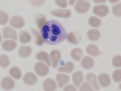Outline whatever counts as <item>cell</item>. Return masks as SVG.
Wrapping results in <instances>:
<instances>
[{
  "mask_svg": "<svg viewBox=\"0 0 121 91\" xmlns=\"http://www.w3.org/2000/svg\"><path fill=\"white\" fill-rule=\"evenodd\" d=\"M15 84L14 81L8 77L3 78L1 82V85L2 88L7 90L12 89L14 87Z\"/></svg>",
  "mask_w": 121,
  "mask_h": 91,
  "instance_id": "ba28073f",
  "label": "cell"
},
{
  "mask_svg": "<svg viewBox=\"0 0 121 91\" xmlns=\"http://www.w3.org/2000/svg\"><path fill=\"white\" fill-rule=\"evenodd\" d=\"M75 0H69V4L70 5H72L74 4V3L75 2Z\"/></svg>",
  "mask_w": 121,
  "mask_h": 91,
  "instance_id": "74e56055",
  "label": "cell"
},
{
  "mask_svg": "<svg viewBox=\"0 0 121 91\" xmlns=\"http://www.w3.org/2000/svg\"><path fill=\"white\" fill-rule=\"evenodd\" d=\"M90 3L84 0H78L75 6V9L78 12L80 13H84L89 10Z\"/></svg>",
  "mask_w": 121,
  "mask_h": 91,
  "instance_id": "3957f363",
  "label": "cell"
},
{
  "mask_svg": "<svg viewBox=\"0 0 121 91\" xmlns=\"http://www.w3.org/2000/svg\"><path fill=\"white\" fill-rule=\"evenodd\" d=\"M95 15L100 17L106 16L109 12V9L105 5H102L95 6L93 10Z\"/></svg>",
  "mask_w": 121,
  "mask_h": 91,
  "instance_id": "277c9868",
  "label": "cell"
},
{
  "mask_svg": "<svg viewBox=\"0 0 121 91\" xmlns=\"http://www.w3.org/2000/svg\"><path fill=\"white\" fill-rule=\"evenodd\" d=\"M112 64L116 67H120L121 66V57L120 55L115 56L113 58Z\"/></svg>",
  "mask_w": 121,
  "mask_h": 91,
  "instance_id": "d6a6232c",
  "label": "cell"
},
{
  "mask_svg": "<svg viewBox=\"0 0 121 91\" xmlns=\"http://www.w3.org/2000/svg\"><path fill=\"white\" fill-rule=\"evenodd\" d=\"M86 81L90 82L94 87L95 90H98L100 87L97 82L96 77L95 75L92 73H90L86 77Z\"/></svg>",
  "mask_w": 121,
  "mask_h": 91,
  "instance_id": "ffe728a7",
  "label": "cell"
},
{
  "mask_svg": "<svg viewBox=\"0 0 121 91\" xmlns=\"http://www.w3.org/2000/svg\"><path fill=\"white\" fill-rule=\"evenodd\" d=\"M10 64L9 59L7 56L5 54L1 55L0 57V64L3 68H5L8 66Z\"/></svg>",
  "mask_w": 121,
  "mask_h": 91,
  "instance_id": "f546056e",
  "label": "cell"
},
{
  "mask_svg": "<svg viewBox=\"0 0 121 91\" xmlns=\"http://www.w3.org/2000/svg\"><path fill=\"white\" fill-rule=\"evenodd\" d=\"M36 58L38 60L42 61L45 62L49 66H51L49 55L46 52H41L37 54Z\"/></svg>",
  "mask_w": 121,
  "mask_h": 91,
  "instance_id": "7402d4cb",
  "label": "cell"
},
{
  "mask_svg": "<svg viewBox=\"0 0 121 91\" xmlns=\"http://www.w3.org/2000/svg\"><path fill=\"white\" fill-rule=\"evenodd\" d=\"M3 34L4 39L11 38L15 41L17 40V35L16 31L9 27L7 26L4 28Z\"/></svg>",
  "mask_w": 121,
  "mask_h": 91,
  "instance_id": "5b68a950",
  "label": "cell"
},
{
  "mask_svg": "<svg viewBox=\"0 0 121 91\" xmlns=\"http://www.w3.org/2000/svg\"><path fill=\"white\" fill-rule=\"evenodd\" d=\"M31 37L27 31H21L19 34V40L21 43L25 44L28 43L31 40Z\"/></svg>",
  "mask_w": 121,
  "mask_h": 91,
  "instance_id": "d4e9b609",
  "label": "cell"
},
{
  "mask_svg": "<svg viewBox=\"0 0 121 91\" xmlns=\"http://www.w3.org/2000/svg\"><path fill=\"white\" fill-rule=\"evenodd\" d=\"M16 47V43L15 41L12 40L5 41L2 44L3 49L7 51H11L14 50Z\"/></svg>",
  "mask_w": 121,
  "mask_h": 91,
  "instance_id": "ac0fdd59",
  "label": "cell"
},
{
  "mask_svg": "<svg viewBox=\"0 0 121 91\" xmlns=\"http://www.w3.org/2000/svg\"><path fill=\"white\" fill-rule=\"evenodd\" d=\"M112 78L114 81L119 82L121 81V70H117L114 72L112 74Z\"/></svg>",
  "mask_w": 121,
  "mask_h": 91,
  "instance_id": "1f68e13d",
  "label": "cell"
},
{
  "mask_svg": "<svg viewBox=\"0 0 121 91\" xmlns=\"http://www.w3.org/2000/svg\"><path fill=\"white\" fill-rule=\"evenodd\" d=\"M32 53L31 47L28 46H22L18 51V53L20 57L23 58L28 57Z\"/></svg>",
  "mask_w": 121,
  "mask_h": 91,
  "instance_id": "603a6c76",
  "label": "cell"
},
{
  "mask_svg": "<svg viewBox=\"0 0 121 91\" xmlns=\"http://www.w3.org/2000/svg\"><path fill=\"white\" fill-rule=\"evenodd\" d=\"M10 25L16 29H20L25 24L23 19L18 16H15L11 19L10 21Z\"/></svg>",
  "mask_w": 121,
  "mask_h": 91,
  "instance_id": "8992f818",
  "label": "cell"
},
{
  "mask_svg": "<svg viewBox=\"0 0 121 91\" xmlns=\"http://www.w3.org/2000/svg\"><path fill=\"white\" fill-rule=\"evenodd\" d=\"M43 87L44 90L45 91H54L57 89V86L53 79H49L44 81Z\"/></svg>",
  "mask_w": 121,
  "mask_h": 91,
  "instance_id": "30bf717a",
  "label": "cell"
},
{
  "mask_svg": "<svg viewBox=\"0 0 121 91\" xmlns=\"http://www.w3.org/2000/svg\"><path fill=\"white\" fill-rule=\"evenodd\" d=\"M35 70L38 75L43 76L46 75L49 71L48 66L43 62H38L34 67Z\"/></svg>",
  "mask_w": 121,
  "mask_h": 91,
  "instance_id": "7a4b0ae2",
  "label": "cell"
},
{
  "mask_svg": "<svg viewBox=\"0 0 121 91\" xmlns=\"http://www.w3.org/2000/svg\"><path fill=\"white\" fill-rule=\"evenodd\" d=\"M55 2L59 6L62 8H66L67 4L66 0H55Z\"/></svg>",
  "mask_w": 121,
  "mask_h": 91,
  "instance_id": "d590c367",
  "label": "cell"
},
{
  "mask_svg": "<svg viewBox=\"0 0 121 91\" xmlns=\"http://www.w3.org/2000/svg\"><path fill=\"white\" fill-rule=\"evenodd\" d=\"M74 68V65L73 62H67L64 66L59 68L58 70L60 72L69 73L73 71Z\"/></svg>",
  "mask_w": 121,
  "mask_h": 91,
  "instance_id": "484cf974",
  "label": "cell"
},
{
  "mask_svg": "<svg viewBox=\"0 0 121 91\" xmlns=\"http://www.w3.org/2000/svg\"><path fill=\"white\" fill-rule=\"evenodd\" d=\"M23 81L26 84L29 85H34L37 82V78L36 76L31 72L26 73L23 77Z\"/></svg>",
  "mask_w": 121,
  "mask_h": 91,
  "instance_id": "52a82bcc",
  "label": "cell"
},
{
  "mask_svg": "<svg viewBox=\"0 0 121 91\" xmlns=\"http://www.w3.org/2000/svg\"><path fill=\"white\" fill-rule=\"evenodd\" d=\"M64 91H76L77 90L74 86L71 85H68L65 87Z\"/></svg>",
  "mask_w": 121,
  "mask_h": 91,
  "instance_id": "8d00e7d4",
  "label": "cell"
},
{
  "mask_svg": "<svg viewBox=\"0 0 121 91\" xmlns=\"http://www.w3.org/2000/svg\"><path fill=\"white\" fill-rule=\"evenodd\" d=\"M40 33L44 42L50 45H56L61 43L66 39L67 36L63 25L56 20L47 22Z\"/></svg>",
  "mask_w": 121,
  "mask_h": 91,
  "instance_id": "6da1fadb",
  "label": "cell"
},
{
  "mask_svg": "<svg viewBox=\"0 0 121 91\" xmlns=\"http://www.w3.org/2000/svg\"><path fill=\"white\" fill-rule=\"evenodd\" d=\"M88 22L90 25L95 28L99 27L101 24V20L95 16H92L90 17Z\"/></svg>",
  "mask_w": 121,
  "mask_h": 91,
  "instance_id": "f1b7e54d",
  "label": "cell"
},
{
  "mask_svg": "<svg viewBox=\"0 0 121 91\" xmlns=\"http://www.w3.org/2000/svg\"><path fill=\"white\" fill-rule=\"evenodd\" d=\"M35 18L38 28L39 29H41L46 22V17L41 14H37L35 15Z\"/></svg>",
  "mask_w": 121,
  "mask_h": 91,
  "instance_id": "d6986e66",
  "label": "cell"
},
{
  "mask_svg": "<svg viewBox=\"0 0 121 91\" xmlns=\"http://www.w3.org/2000/svg\"><path fill=\"white\" fill-rule=\"evenodd\" d=\"M86 51L88 54L94 57H97L99 53V48L94 44L89 45L86 48Z\"/></svg>",
  "mask_w": 121,
  "mask_h": 91,
  "instance_id": "44dd1931",
  "label": "cell"
},
{
  "mask_svg": "<svg viewBox=\"0 0 121 91\" xmlns=\"http://www.w3.org/2000/svg\"><path fill=\"white\" fill-rule=\"evenodd\" d=\"M51 12L55 16L65 18H68L71 15L70 10L68 9L58 10L51 11Z\"/></svg>",
  "mask_w": 121,
  "mask_h": 91,
  "instance_id": "9a60e30c",
  "label": "cell"
},
{
  "mask_svg": "<svg viewBox=\"0 0 121 91\" xmlns=\"http://www.w3.org/2000/svg\"><path fill=\"white\" fill-rule=\"evenodd\" d=\"M51 61L52 67L56 68L58 64L59 61L61 58V54L59 50H54L52 51L50 54Z\"/></svg>",
  "mask_w": 121,
  "mask_h": 91,
  "instance_id": "9c48e42d",
  "label": "cell"
},
{
  "mask_svg": "<svg viewBox=\"0 0 121 91\" xmlns=\"http://www.w3.org/2000/svg\"><path fill=\"white\" fill-rule=\"evenodd\" d=\"M83 55V53L80 49H74L71 52V57L75 60L79 61L80 60Z\"/></svg>",
  "mask_w": 121,
  "mask_h": 91,
  "instance_id": "4316f807",
  "label": "cell"
},
{
  "mask_svg": "<svg viewBox=\"0 0 121 91\" xmlns=\"http://www.w3.org/2000/svg\"><path fill=\"white\" fill-rule=\"evenodd\" d=\"M81 39L80 35L74 31L69 33L67 37V40L69 42L74 44H78L80 41Z\"/></svg>",
  "mask_w": 121,
  "mask_h": 91,
  "instance_id": "5bb4252c",
  "label": "cell"
},
{
  "mask_svg": "<svg viewBox=\"0 0 121 91\" xmlns=\"http://www.w3.org/2000/svg\"><path fill=\"white\" fill-rule=\"evenodd\" d=\"M9 74L11 76L16 79H18L21 78L22 73L18 68L13 67L10 69Z\"/></svg>",
  "mask_w": 121,
  "mask_h": 91,
  "instance_id": "83f0119b",
  "label": "cell"
},
{
  "mask_svg": "<svg viewBox=\"0 0 121 91\" xmlns=\"http://www.w3.org/2000/svg\"><path fill=\"white\" fill-rule=\"evenodd\" d=\"M31 31L36 44L39 46H41L43 45L44 43L43 40L38 31L34 28H32Z\"/></svg>",
  "mask_w": 121,
  "mask_h": 91,
  "instance_id": "e0dca14e",
  "label": "cell"
},
{
  "mask_svg": "<svg viewBox=\"0 0 121 91\" xmlns=\"http://www.w3.org/2000/svg\"><path fill=\"white\" fill-rule=\"evenodd\" d=\"M79 91H94L92 87L89 83L86 82L82 85Z\"/></svg>",
  "mask_w": 121,
  "mask_h": 91,
  "instance_id": "e575fe53",
  "label": "cell"
},
{
  "mask_svg": "<svg viewBox=\"0 0 121 91\" xmlns=\"http://www.w3.org/2000/svg\"><path fill=\"white\" fill-rule=\"evenodd\" d=\"M98 80L100 86L103 87L108 86L111 83L109 76L105 73H102L98 76Z\"/></svg>",
  "mask_w": 121,
  "mask_h": 91,
  "instance_id": "8fae6325",
  "label": "cell"
},
{
  "mask_svg": "<svg viewBox=\"0 0 121 91\" xmlns=\"http://www.w3.org/2000/svg\"><path fill=\"white\" fill-rule=\"evenodd\" d=\"M94 62L93 59L91 57L87 56L82 59L81 64L83 68L86 69L91 68L94 66Z\"/></svg>",
  "mask_w": 121,
  "mask_h": 91,
  "instance_id": "2e32d148",
  "label": "cell"
},
{
  "mask_svg": "<svg viewBox=\"0 0 121 91\" xmlns=\"http://www.w3.org/2000/svg\"><path fill=\"white\" fill-rule=\"evenodd\" d=\"M9 16L7 14L3 11L0 12V23L1 25H4L8 22Z\"/></svg>",
  "mask_w": 121,
  "mask_h": 91,
  "instance_id": "4dcf8cb0",
  "label": "cell"
},
{
  "mask_svg": "<svg viewBox=\"0 0 121 91\" xmlns=\"http://www.w3.org/2000/svg\"><path fill=\"white\" fill-rule=\"evenodd\" d=\"M72 80L78 89L84 80V77L82 71L75 72L72 75Z\"/></svg>",
  "mask_w": 121,
  "mask_h": 91,
  "instance_id": "7c38bea8",
  "label": "cell"
},
{
  "mask_svg": "<svg viewBox=\"0 0 121 91\" xmlns=\"http://www.w3.org/2000/svg\"><path fill=\"white\" fill-rule=\"evenodd\" d=\"M121 3L114 6L112 8V12L115 16L120 17L121 15Z\"/></svg>",
  "mask_w": 121,
  "mask_h": 91,
  "instance_id": "836d02e7",
  "label": "cell"
},
{
  "mask_svg": "<svg viewBox=\"0 0 121 91\" xmlns=\"http://www.w3.org/2000/svg\"><path fill=\"white\" fill-rule=\"evenodd\" d=\"M101 33L97 30L92 29L89 30L87 33V36L90 40L95 41H97L99 38Z\"/></svg>",
  "mask_w": 121,
  "mask_h": 91,
  "instance_id": "cb8c5ba5",
  "label": "cell"
},
{
  "mask_svg": "<svg viewBox=\"0 0 121 91\" xmlns=\"http://www.w3.org/2000/svg\"><path fill=\"white\" fill-rule=\"evenodd\" d=\"M56 79L59 87L60 88H61L69 82V78L66 75L59 74L56 76Z\"/></svg>",
  "mask_w": 121,
  "mask_h": 91,
  "instance_id": "4fadbf2b",
  "label": "cell"
}]
</instances>
